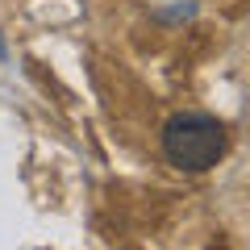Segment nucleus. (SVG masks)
I'll return each mask as SVG.
<instances>
[{
	"label": "nucleus",
	"instance_id": "1",
	"mask_svg": "<svg viewBox=\"0 0 250 250\" xmlns=\"http://www.w3.org/2000/svg\"><path fill=\"white\" fill-rule=\"evenodd\" d=\"M229 134L213 113H175L163 125V154L179 171H208L221 163Z\"/></svg>",
	"mask_w": 250,
	"mask_h": 250
}]
</instances>
